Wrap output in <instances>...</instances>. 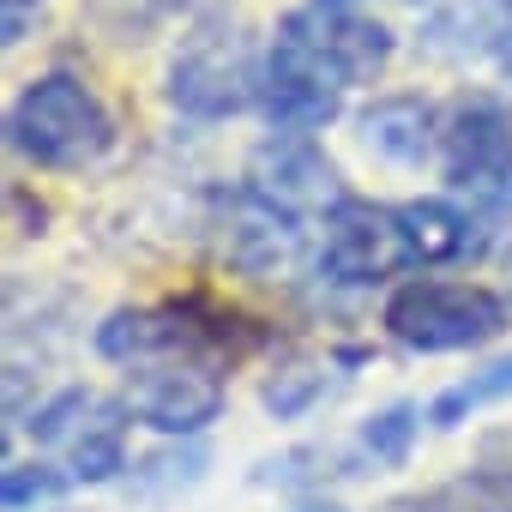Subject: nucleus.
<instances>
[{"instance_id":"1","label":"nucleus","mask_w":512,"mask_h":512,"mask_svg":"<svg viewBox=\"0 0 512 512\" xmlns=\"http://www.w3.org/2000/svg\"><path fill=\"white\" fill-rule=\"evenodd\" d=\"M7 145L31 169H91L115 145V115L79 73H43L13 97Z\"/></svg>"},{"instance_id":"2","label":"nucleus","mask_w":512,"mask_h":512,"mask_svg":"<svg viewBox=\"0 0 512 512\" xmlns=\"http://www.w3.org/2000/svg\"><path fill=\"white\" fill-rule=\"evenodd\" d=\"M260 85H266V67H260V49H253L247 25L211 13L181 37L169 79H163V97L187 121H229L247 103H260Z\"/></svg>"},{"instance_id":"3","label":"nucleus","mask_w":512,"mask_h":512,"mask_svg":"<svg viewBox=\"0 0 512 512\" xmlns=\"http://www.w3.org/2000/svg\"><path fill=\"white\" fill-rule=\"evenodd\" d=\"M380 326L404 350L452 356V350L494 344L512 326V308H506V296H494L488 284H470V278H410L386 296Z\"/></svg>"},{"instance_id":"4","label":"nucleus","mask_w":512,"mask_h":512,"mask_svg":"<svg viewBox=\"0 0 512 512\" xmlns=\"http://www.w3.org/2000/svg\"><path fill=\"white\" fill-rule=\"evenodd\" d=\"M127 398H103L91 386H67L49 404L31 410V434L37 446H61L67 452V476L73 482H115L127 470Z\"/></svg>"},{"instance_id":"5","label":"nucleus","mask_w":512,"mask_h":512,"mask_svg":"<svg viewBox=\"0 0 512 512\" xmlns=\"http://www.w3.org/2000/svg\"><path fill=\"white\" fill-rule=\"evenodd\" d=\"M223 398H229L223 374L205 356H163V362L133 368V380H127L133 422H145L151 434H169V440L205 434L223 416Z\"/></svg>"},{"instance_id":"6","label":"nucleus","mask_w":512,"mask_h":512,"mask_svg":"<svg viewBox=\"0 0 512 512\" xmlns=\"http://www.w3.org/2000/svg\"><path fill=\"white\" fill-rule=\"evenodd\" d=\"M410 260L398 211H380L368 199H332L326 205V241H320V272L344 290H368L398 278V266Z\"/></svg>"},{"instance_id":"7","label":"nucleus","mask_w":512,"mask_h":512,"mask_svg":"<svg viewBox=\"0 0 512 512\" xmlns=\"http://www.w3.org/2000/svg\"><path fill=\"white\" fill-rule=\"evenodd\" d=\"M344 79L302 43L278 25L272 37V55H266V85H260V103H266V121L278 133H320L326 121H338L344 109Z\"/></svg>"},{"instance_id":"8","label":"nucleus","mask_w":512,"mask_h":512,"mask_svg":"<svg viewBox=\"0 0 512 512\" xmlns=\"http://www.w3.org/2000/svg\"><path fill=\"white\" fill-rule=\"evenodd\" d=\"M440 163L446 181L482 193L494 175L512 169V103L494 91H464L440 121Z\"/></svg>"},{"instance_id":"9","label":"nucleus","mask_w":512,"mask_h":512,"mask_svg":"<svg viewBox=\"0 0 512 512\" xmlns=\"http://www.w3.org/2000/svg\"><path fill=\"white\" fill-rule=\"evenodd\" d=\"M284 31L302 37L344 85H374V79L392 67V49H398L392 25L362 19V13H350V7H326V0H314V7L290 13Z\"/></svg>"},{"instance_id":"10","label":"nucleus","mask_w":512,"mask_h":512,"mask_svg":"<svg viewBox=\"0 0 512 512\" xmlns=\"http://www.w3.org/2000/svg\"><path fill=\"white\" fill-rule=\"evenodd\" d=\"M223 253L229 266L247 272L253 284H284L296 266H302V223L290 205H278L272 193L247 187L229 211V229H223Z\"/></svg>"},{"instance_id":"11","label":"nucleus","mask_w":512,"mask_h":512,"mask_svg":"<svg viewBox=\"0 0 512 512\" xmlns=\"http://www.w3.org/2000/svg\"><path fill=\"white\" fill-rule=\"evenodd\" d=\"M211 326H193V308H121L97 326V350L121 368H145L163 356H205Z\"/></svg>"},{"instance_id":"12","label":"nucleus","mask_w":512,"mask_h":512,"mask_svg":"<svg viewBox=\"0 0 512 512\" xmlns=\"http://www.w3.org/2000/svg\"><path fill=\"white\" fill-rule=\"evenodd\" d=\"M332 181H338V169H332V157H320L314 133H278L260 151V163H253V187L272 193L290 211L308 205V199H344Z\"/></svg>"},{"instance_id":"13","label":"nucleus","mask_w":512,"mask_h":512,"mask_svg":"<svg viewBox=\"0 0 512 512\" xmlns=\"http://www.w3.org/2000/svg\"><path fill=\"white\" fill-rule=\"evenodd\" d=\"M356 133H362V145L374 151V157H386V163H422L434 145H440V121H434V109L422 103V97H374L362 115H356Z\"/></svg>"},{"instance_id":"14","label":"nucleus","mask_w":512,"mask_h":512,"mask_svg":"<svg viewBox=\"0 0 512 512\" xmlns=\"http://www.w3.org/2000/svg\"><path fill=\"white\" fill-rule=\"evenodd\" d=\"M398 229H404L410 260H422V266H452V260H464V253H476V241H482L476 223L458 205H446V199L398 205Z\"/></svg>"},{"instance_id":"15","label":"nucleus","mask_w":512,"mask_h":512,"mask_svg":"<svg viewBox=\"0 0 512 512\" xmlns=\"http://www.w3.org/2000/svg\"><path fill=\"white\" fill-rule=\"evenodd\" d=\"M500 398H512V356H494V362L476 368L470 380L446 386V392L428 404V422H434V428H458L464 416H476V410H488V404H500Z\"/></svg>"},{"instance_id":"16","label":"nucleus","mask_w":512,"mask_h":512,"mask_svg":"<svg viewBox=\"0 0 512 512\" xmlns=\"http://www.w3.org/2000/svg\"><path fill=\"white\" fill-rule=\"evenodd\" d=\"M416 434H422V410L416 404H386V410H374L368 422H362V452L374 458V464H410V446H416Z\"/></svg>"},{"instance_id":"17","label":"nucleus","mask_w":512,"mask_h":512,"mask_svg":"<svg viewBox=\"0 0 512 512\" xmlns=\"http://www.w3.org/2000/svg\"><path fill=\"white\" fill-rule=\"evenodd\" d=\"M416 512H512V482H500L488 470H470V476L434 488L428 500H416Z\"/></svg>"},{"instance_id":"18","label":"nucleus","mask_w":512,"mask_h":512,"mask_svg":"<svg viewBox=\"0 0 512 512\" xmlns=\"http://www.w3.org/2000/svg\"><path fill=\"white\" fill-rule=\"evenodd\" d=\"M73 488V476L67 470H55V464H7V476H0V500H7V512H31V506H49V500H61Z\"/></svg>"},{"instance_id":"19","label":"nucleus","mask_w":512,"mask_h":512,"mask_svg":"<svg viewBox=\"0 0 512 512\" xmlns=\"http://www.w3.org/2000/svg\"><path fill=\"white\" fill-rule=\"evenodd\" d=\"M320 392H326V368L320 362H296V368H284V374L266 380V410L290 422V416H308Z\"/></svg>"},{"instance_id":"20","label":"nucleus","mask_w":512,"mask_h":512,"mask_svg":"<svg viewBox=\"0 0 512 512\" xmlns=\"http://www.w3.org/2000/svg\"><path fill=\"white\" fill-rule=\"evenodd\" d=\"M91 7H97V19H109L127 43H139V31L157 25V19L175 7V0H91Z\"/></svg>"},{"instance_id":"21","label":"nucleus","mask_w":512,"mask_h":512,"mask_svg":"<svg viewBox=\"0 0 512 512\" xmlns=\"http://www.w3.org/2000/svg\"><path fill=\"white\" fill-rule=\"evenodd\" d=\"M37 13H43V0H0V31H7V49L25 43V31L37 25Z\"/></svg>"},{"instance_id":"22","label":"nucleus","mask_w":512,"mask_h":512,"mask_svg":"<svg viewBox=\"0 0 512 512\" xmlns=\"http://www.w3.org/2000/svg\"><path fill=\"white\" fill-rule=\"evenodd\" d=\"M482 470L500 476V482H512V428H500V434L482 440Z\"/></svg>"},{"instance_id":"23","label":"nucleus","mask_w":512,"mask_h":512,"mask_svg":"<svg viewBox=\"0 0 512 512\" xmlns=\"http://www.w3.org/2000/svg\"><path fill=\"white\" fill-rule=\"evenodd\" d=\"M488 61L512 79V13H506V25H500V37H494V49H488Z\"/></svg>"},{"instance_id":"24","label":"nucleus","mask_w":512,"mask_h":512,"mask_svg":"<svg viewBox=\"0 0 512 512\" xmlns=\"http://www.w3.org/2000/svg\"><path fill=\"white\" fill-rule=\"evenodd\" d=\"M308 512H344V506H308Z\"/></svg>"},{"instance_id":"25","label":"nucleus","mask_w":512,"mask_h":512,"mask_svg":"<svg viewBox=\"0 0 512 512\" xmlns=\"http://www.w3.org/2000/svg\"><path fill=\"white\" fill-rule=\"evenodd\" d=\"M326 7H356V0H326Z\"/></svg>"}]
</instances>
